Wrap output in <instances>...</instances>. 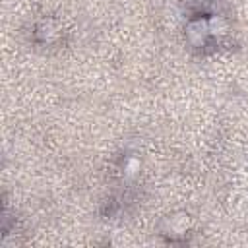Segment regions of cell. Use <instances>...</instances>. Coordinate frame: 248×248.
<instances>
[{
  "label": "cell",
  "mask_w": 248,
  "mask_h": 248,
  "mask_svg": "<svg viewBox=\"0 0 248 248\" xmlns=\"http://www.w3.org/2000/svg\"><path fill=\"white\" fill-rule=\"evenodd\" d=\"M209 35V29H207V19H192L188 25H186V37L192 45H203L205 37Z\"/></svg>",
  "instance_id": "1"
},
{
  "label": "cell",
  "mask_w": 248,
  "mask_h": 248,
  "mask_svg": "<svg viewBox=\"0 0 248 248\" xmlns=\"http://www.w3.org/2000/svg\"><path fill=\"white\" fill-rule=\"evenodd\" d=\"M207 29H209V35L213 37H221L227 33V21L221 17V16H211L207 19Z\"/></svg>",
  "instance_id": "2"
},
{
  "label": "cell",
  "mask_w": 248,
  "mask_h": 248,
  "mask_svg": "<svg viewBox=\"0 0 248 248\" xmlns=\"http://www.w3.org/2000/svg\"><path fill=\"white\" fill-rule=\"evenodd\" d=\"M186 229H188V215H178L170 219V231L174 234H182L186 232Z\"/></svg>",
  "instance_id": "3"
},
{
  "label": "cell",
  "mask_w": 248,
  "mask_h": 248,
  "mask_svg": "<svg viewBox=\"0 0 248 248\" xmlns=\"http://www.w3.org/2000/svg\"><path fill=\"white\" fill-rule=\"evenodd\" d=\"M39 35L43 37V41H52L56 35H58V31L50 25V21L48 23H43L41 27H39Z\"/></svg>",
  "instance_id": "4"
},
{
  "label": "cell",
  "mask_w": 248,
  "mask_h": 248,
  "mask_svg": "<svg viewBox=\"0 0 248 248\" xmlns=\"http://www.w3.org/2000/svg\"><path fill=\"white\" fill-rule=\"evenodd\" d=\"M124 169H126V174H134L136 170H140V161L138 159H128Z\"/></svg>",
  "instance_id": "5"
}]
</instances>
